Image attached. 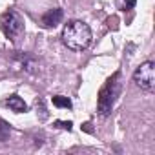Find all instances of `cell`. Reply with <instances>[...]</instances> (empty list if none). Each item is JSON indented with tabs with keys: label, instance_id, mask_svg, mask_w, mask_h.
Returning <instances> with one entry per match:
<instances>
[{
	"label": "cell",
	"instance_id": "6da1fadb",
	"mask_svg": "<svg viewBox=\"0 0 155 155\" xmlns=\"http://www.w3.org/2000/svg\"><path fill=\"white\" fill-rule=\"evenodd\" d=\"M62 42L73 51H82L91 44V29L82 20H71L62 29Z\"/></svg>",
	"mask_w": 155,
	"mask_h": 155
},
{
	"label": "cell",
	"instance_id": "7a4b0ae2",
	"mask_svg": "<svg viewBox=\"0 0 155 155\" xmlns=\"http://www.w3.org/2000/svg\"><path fill=\"white\" fill-rule=\"evenodd\" d=\"M119 79H120V73H115L111 79H108L106 86L99 93V113L102 117L110 115V111H111V108H113V104H115V101H117V97L120 93Z\"/></svg>",
	"mask_w": 155,
	"mask_h": 155
},
{
	"label": "cell",
	"instance_id": "3957f363",
	"mask_svg": "<svg viewBox=\"0 0 155 155\" xmlns=\"http://www.w3.org/2000/svg\"><path fill=\"white\" fill-rule=\"evenodd\" d=\"M133 82L140 90L151 91L155 88V62H151V60L142 62L133 73Z\"/></svg>",
	"mask_w": 155,
	"mask_h": 155
},
{
	"label": "cell",
	"instance_id": "277c9868",
	"mask_svg": "<svg viewBox=\"0 0 155 155\" xmlns=\"http://www.w3.org/2000/svg\"><path fill=\"white\" fill-rule=\"evenodd\" d=\"M0 29L4 31V35L11 40H15L18 35H22L24 31V22L18 17V13L15 11H6L2 17H0Z\"/></svg>",
	"mask_w": 155,
	"mask_h": 155
},
{
	"label": "cell",
	"instance_id": "5b68a950",
	"mask_svg": "<svg viewBox=\"0 0 155 155\" xmlns=\"http://www.w3.org/2000/svg\"><path fill=\"white\" fill-rule=\"evenodd\" d=\"M62 17H64L62 9H58V8H57V9H51V11H48V13L42 15V24H44L46 28H55L57 24H60Z\"/></svg>",
	"mask_w": 155,
	"mask_h": 155
},
{
	"label": "cell",
	"instance_id": "8992f818",
	"mask_svg": "<svg viewBox=\"0 0 155 155\" xmlns=\"http://www.w3.org/2000/svg\"><path fill=\"white\" fill-rule=\"evenodd\" d=\"M8 108H11L15 113H24V111H28V104L18 97V95H11L9 99H6V102H4Z\"/></svg>",
	"mask_w": 155,
	"mask_h": 155
},
{
	"label": "cell",
	"instance_id": "52a82bcc",
	"mask_svg": "<svg viewBox=\"0 0 155 155\" xmlns=\"http://www.w3.org/2000/svg\"><path fill=\"white\" fill-rule=\"evenodd\" d=\"M53 106H57V108H71L73 104H71V101L68 99V97H62V95H55L53 97Z\"/></svg>",
	"mask_w": 155,
	"mask_h": 155
},
{
	"label": "cell",
	"instance_id": "ba28073f",
	"mask_svg": "<svg viewBox=\"0 0 155 155\" xmlns=\"http://www.w3.org/2000/svg\"><path fill=\"white\" fill-rule=\"evenodd\" d=\"M115 4L120 11H130L135 8V0H115Z\"/></svg>",
	"mask_w": 155,
	"mask_h": 155
},
{
	"label": "cell",
	"instance_id": "9c48e42d",
	"mask_svg": "<svg viewBox=\"0 0 155 155\" xmlns=\"http://www.w3.org/2000/svg\"><path fill=\"white\" fill-rule=\"evenodd\" d=\"M9 137V124L0 119V140H6Z\"/></svg>",
	"mask_w": 155,
	"mask_h": 155
},
{
	"label": "cell",
	"instance_id": "30bf717a",
	"mask_svg": "<svg viewBox=\"0 0 155 155\" xmlns=\"http://www.w3.org/2000/svg\"><path fill=\"white\" fill-rule=\"evenodd\" d=\"M55 126H58V128H62V130H68V131H69L73 124H71L69 120H68V122H64V120H57V122H55Z\"/></svg>",
	"mask_w": 155,
	"mask_h": 155
}]
</instances>
